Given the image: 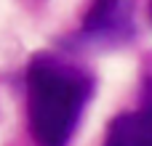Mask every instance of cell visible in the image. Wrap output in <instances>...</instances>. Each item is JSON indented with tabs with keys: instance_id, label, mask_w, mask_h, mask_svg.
I'll use <instances>...</instances> for the list:
<instances>
[{
	"instance_id": "6da1fadb",
	"label": "cell",
	"mask_w": 152,
	"mask_h": 146,
	"mask_svg": "<svg viewBox=\"0 0 152 146\" xmlns=\"http://www.w3.org/2000/svg\"><path fill=\"white\" fill-rule=\"evenodd\" d=\"M91 93L94 77L86 69L53 56H37L27 69V114L35 144H69Z\"/></svg>"
},
{
	"instance_id": "7a4b0ae2",
	"label": "cell",
	"mask_w": 152,
	"mask_h": 146,
	"mask_svg": "<svg viewBox=\"0 0 152 146\" xmlns=\"http://www.w3.org/2000/svg\"><path fill=\"white\" fill-rule=\"evenodd\" d=\"M134 37L131 5L128 0H94L83 27L80 43L94 48H115Z\"/></svg>"
},
{
	"instance_id": "3957f363",
	"label": "cell",
	"mask_w": 152,
	"mask_h": 146,
	"mask_svg": "<svg viewBox=\"0 0 152 146\" xmlns=\"http://www.w3.org/2000/svg\"><path fill=\"white\" fill-rule=\"evenodd\" d=\"M104 146H152V101L115 117L107 128Z\"/></svg>"
}]
</instances>
